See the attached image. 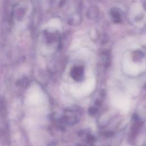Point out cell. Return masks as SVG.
<instances>
[{
  "mask_svg": "<svg viewBox=\"0 0 146 146\" xmlns=\"http://www.w3.org/2000/svg\"><path fill=\"white\" fill-rule=\"evenodd\" d=\"M72 76H74L75 78H80L82 74V71L81 70V69L80 68L76 67L75 68L74 70L72 71Z\"/></svg>",
  "mask_w": 146,
  "mask_h": 146,
  "instance_id": "obj_1",
  "label": "cell"
}]
</instances>
